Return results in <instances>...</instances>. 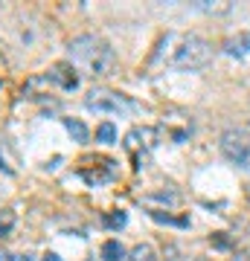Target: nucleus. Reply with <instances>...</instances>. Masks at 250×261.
Here are the masks:
<instances>
[{
  "mask_svg": "<svg viewBox=\"0 0 250 261\" xmlns=\"http://www.w3.org/2000/svg\"><path fill=\"white\" fill-rule=\"evenodd\" d=\"M213 47L201 35H166L157 47V61L175 70H201L210 64Z\"/></svg>",
  "mask_w": 250,
  "mask_h": 261,
  "instance_id": "1",
  "label": "nucleus"
},
{
  "mask_svg": "<svg viewBox=\"0 0 250 261\" xmlns=\"http://www.w3.org/2000/svg\"><path fill=\"white\" fill-rule=\"evenodd\" d=\"M70 64L79 67L84 75H111L113 67H117V53L113 47L105 41V38H96V35H79L70 41Z\"/></svg>",
  "mask_w": 250,
  "mask_h": 261,
  "instance_id": "2",
  "label": "nucleus"
},
{
  "mask_svg": "<svg viewBox=\"0 0 250 261\" xmlns=\"http://www.w3.org/2000/svg\"><path fill=\"white\" fill-rule=\"evenodd\" d=\"M84 108L87 111H96V113H111V116L137 111V105L131 102L128 96L113 93V90H90L87 99H84Z\"/></svg>",
  "mask_w": 250,
  "mask_h": 261,
  "instance_id": "3",
  "label": "nucleus"
},
{
  "mask_svg": "<svg viewBox=\"0 0 250 261\" xmlns=\"http://www.w3.org/2000/svg\"><path fill=\"white\" fill-rule=\"evenodd\" d=\"M221 154L239 168H250V130L230 128L221 134Z\"/></svg>",
  "mask_w": 250,
  "mask_h": 261,
  "instance_id": "4",
  "label": "nucleus"
},
{
  "mask_svg": "<svg viewBox=\"0 0 250 261\" xmlns=\"http://www.w3.org/2000/svg\"><path fill=\"white\" fill-rule=\"evenodd\" d=\"M50 84H58L61 90H76L79 87V75H76V67L73 64H53L44 75Z\"/></svg>",
  "mask_w": 250,
  "mask_h": 261,
  "instance_id": "5",
  "label": "nucleus"
},
{
  "mask_svg": "<svg viewBox=\"0 0 250 261\" xmlns=\"http://www.w3.org/2000/svg\"><path fill=\"white\" fill-rule=\"evenodd\" d=\"M154 140H157V134L151 128H134V130H128V137H125V148H128L131 154H137L140 148L151 151L154 148Z\"/></svg>",
  "mask_w": 250,
  "mask_h": 261,
  "instance_id": "6",
  "label": "nucleus"
},
{
  "mask_svg": "<svg viewBox=\"0 0 250 261\" xmlns=\"http://www.w3.org/2000/svg\"><path fill=\"white\" fill-rule=\"evenodd\" d=\"M224 53L233 58H244L250 56V32H236L224 41Z\"/></svg>",
  "mask_w": 250,
  "mask_h": 261,
  "instance_id": "7",
  "label": "nucleus"
},
{
  "mask_svg": "<svg viewBox=\"0 0 250 261\" xmlns=\"http://www.w3.org/2000/svg\"><path fill=\"white\" fill-rule=\"evenodd\" d=\"M64 128L76 142H87V137H90V130H87V125L82 119H64Z\"/></svg>",
  "mask_w": 250,
  "mask_h": 261,
  "instance_id": "8",
  "label": "nucleus"
},
{
  "mask_svg": "<svg viewBox=\"0 0 250 261\" xmlns=\"http://www.w3.org/2000/svg\"><path fill=\"white\" fill-rule=\"evenodd\" d=\"M125 261H157V252H154L151 244H137V247L125 255Z\"/></svg>",
  "mask_w": 250,
  "mask_h": 261,
  "instance_id": "9",
  "label": "nucleus"
},
{
  "mask_svg": "<svg viewBox=\"0 0 250 261\" xmlns=\"http://www.w3.org/2000/svg\"><path fill=\"white\" fill-rule=\"evenodd\" d=\"M102 258L105 261H125V250L120 241H105L102 244Z\"/></svg>",
  "mask_w": 250,
  "mask_h": 261,
  "instance_id": "10",
  "label": "nucleus"
},
{
  "mask_svg": "<svg viewBox=\"0 0 250 261\" xmlns=\"http://www.w3.org/2000/svg\"><path fill=\"white\" fill-rule=\"evenodd\" d=\"M96 142H105V145L117 142V128H113V122H102V125L96 128Z\"/></svg>",
  "mask_w": 250,
  "mask_h": 261,
  "instance_id": "11",
  "label": "nucleus"
},
{
  "mask_svg": "<svg viewBox=\"0 0 250 261\" xmlns=\"http://www.w3.org/2000/svg\"><path fill=\"white\" fill-rule=\"evenodd\" d=\"M15 224H18V218H15V212H9V209H0V238H6V235H12Z\"/></svg>",
  "mask_w": 250,
  "mask_h": 261,
  "instance_id": "12",
  "label": "nucleus"
},
{
  "mask_svg": "<svg viewBox=\"0 0 250 261\" xmlns=\"http://www.w3.org/2000/svg\"><path fill=\"white\" fill-rule=\"evenodd\" d=\"M195 9L210 12V15H227L233 6H230V3H210V0H201V3H195Z\"/></svg>",
  "mask_w": 250,
  "mask_h": 261,
  "instance_id": "13",
  "label": "nucleus"
},
{
  "mask_svg": "<svg viewBox=\"0 0 250 261\" xmlns=\"http://www.w3.org/2000/svg\"><path fill=\"white\" fill-rule=\"evenodd\" d=\"M102 221H105V226H108V229H122L128 218H125V212H113V215H105Z\"/></svg>",
  "mask_w": 250,
  "mask_h": 261,
  "instance_id": "14",
  "label": "nucleus"
},
{
  "mask_svg": "<svg viewBox=\"0 0 250 261\" xmlns=\"http://www.w3.org/2000/svg\"><path fill=\"white\" fill-rule=\"evenodd\" d=\"M0 261H32V255H24V252H9V250H3V252H0Z\"/></svg>",
  "mask_w": 250,
  "mask_h": 261,
  "instance_id": "15",
  "label": "nucleus"
},
{
  "mask_svg": "<svg viewBox=\"0 0 250 261\" xmlns=\"http://www.w3.org/2000/svg\"><path fill=\"white\" fill-rule=\"evenodd\" d=\"M44 261H61V258H58L56 252H47V255H44Z\"/></svg>",
  "mask_w": 250,
  "mask_h": 261,
  "instance_id": "16",
  "label": "nucleus"
},
{
  "mask_svg": "<svg viewBox=\"0 0 250 261\" xmlns=\"http://www.w3.org/2000/svg\"><path fill=\"white\" fill-rule=\"evenodd\" d=\"M0 67H3V49H0Z\"/></svg>",
  "mask_w": 250,
  "mask_h": 261,
  "instance_id": "17",
  "label": "nucleus"
},
{
  "mask_svg": "<svg viewBox=\"0 0 250 261\" xmlns=\"http://www.w3.org/2000/svg\"><path fill=\"white\" fill-rule=\"evenodd\" d=\"M192 261H210V258H192Z\"/></svg>",
  "mask_w": 250,
  "mask_h": 261,
  "instance_id": "18",
  "label": "nucleus"
}]
</instances>
